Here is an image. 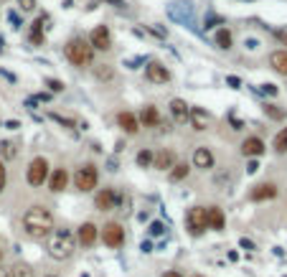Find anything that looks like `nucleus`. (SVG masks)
<instances>
[{
    "label": "nucleus",
    "mask_w": 287,
    "mask_h": 277,
    "mask_svg": "<svg viewBox=\"0 0 287 277\" xmlns=\"http://www.w3.org/2000/svg\"><path fill=\"white\" fill-rule=\"evenodd\" d=\"M23 226H26L28 237L43 239V237H49L51 229H54V214L46 206H31L23 216Z\"/></svg>",
    "instance_id": "obj_1"
},
{
    "label": "nucleus",
    "mask_w": 287,
    "mask_h": 277,
    "mask_svg": "<svg viewBox=\"0 0 287 277\" xmlns=\"http://www.w3.org/2000/svg\"><path fill=\"white\" fill-rule=\"evenodd\" d=\"M46 249L54 259H69L77 249V239L69 229H51V234L46 237Z\"/></svg>",
    "instance_id": "obj_2"
},
{
    "label": "nucleus",
    "mask_w": 287,
    "mask_h": 277,
    "mask_svg": "<svg viewBox=\"0 0 287 277\" xmlns=\"http://www.w3.org/2000/svg\"><path fill=\"white\" fill-rule=\"evenodd\" d=\"M64 54H66V59L74 66H89V64H92V59H94V49L89 46L84 38H71L66 43V51Z\"/></svg>",
    "instance_id": "obj_3"
},
{
    "label": "nucleus",
    "mask_w": 287,
    "mask_h": 277,
    "mask_svg": "<svg viewBox=\"0 0 287 277\" xmlns=\"http://www.w3.org/2000/svg\"><path fill=\"white\" fill-rule=\"evenodd\" d=\"M99 176H97V168L94 166H82L77 173H74V186L79 188V191H92V188L97 186Z\"/></svg>",
    "instance_id": "obj_4"
},
{
    "label": "nucleus",
    "mask_w": 287,
    "mask_h": 277,
    "mask_svg": "<svg viewBox=\"0 0 287 277\" xmlns=\"http://www.w3.org/2000/svg\"><path fill=\"white\" fill-rule=\"evenodd\" d=\"M186 224H188V231H191L193 237H201L203 231L208 229V224H206V209L193 206V209L186 214Z\"/></svg>",
    "instance_id": "obj_5"
},
{
    "label": "nucleus",
    "mask_w": 287,
    "mask_h": 277,
    "mask_svg": "<svg viewBox=\"0 0 287 277\" xmlns=\"http://www.w3.org/2000/svg\"><path fill=\"white\" fill-rule=\"evenodd\" d=\"M102 242L107 244V247H112V249L122 247V244H125V229L119 226L117 222L104 224V229H102Z\"/></svg>",
    "instance_id": "obj_6"
},
{
    "label": "nucleus",
    "mask_w": 287,
    "mask_h": 277,
    "mask_svg": "<svg viewBox=\"0 0 287 277\" xmlns=\"http://www.w3.org/2000/svg\"><path fill=\"white\" fill-rule=\"evenodd\" d=\"M49 176V160L46 158H33L31 166H28V183L31 186H43Z\"/></svg>",
    "instance_id": "obj_7"
},
{
    "label": "nucleus",
    "mask_w": 287,
    "mask_h": 277,
    "mask_svg": "<svg viewBox=\"0 0 287 277\" xmlns=\"http://www.w3.org/2000/svg\"><path fill=\"white\" fill-rule=\"evenodd\" d=\"M89 46L99 49V51H107L112 46V36H110V28L107 26H97L92 31V38H89Z\"/></svg>",
    "instance_id": "obj_8"
},
{
    "label": "nucleus",
    "mask_w": 287,
    "mask_h": 277,
    "mask_svg": "<svg viewBox=\"0 0 287 277\" xmlns=\"http://www.w3.org/2000/svg\"><path fill=\"white\" fill-rule=\"evenodd\" d=\"M145 77H147V82H153V84H165V82L171 79V71L165 69L163 64L153 61V64H147V69H145Z\"/></svg>",
    "instance_id": "obj_9"
},
{
    "label": "nucleus",
    "mask_w": 287,
    "mask_h": 277,
    "mask_svg": "<svg viewBox=\"0 0 287 277\" xmlns=\"http://www.w3.org/2000/svg\"><path fill=\"white\" fill-rule=\"evenodd\" d=\"M117 201H119V196L112 191V188H104V191H99V194H97L94 206H97L99 211H112V209L117 206Z\"/></svg>",
    "instance_id": "obj_10"
},
{
    "label": "nucleus",
    "mask_w": 287,
    "mask_h": 277,
    "mask_svg": "<svg viewBox=\"0 0 287 277\" xmlns=\"http://www.w3.org/2000/svg\"><path fill=\"white\" fill-rule=\"evenodd\" d=\"M49 23H51L49 16H38V18L33 21V26H31V43L41 46V43H43V31L49 28Z\"/></svg>",
    "instance_id": "obj_11"
},
{
    "label": "nucleus",
    "mask_w": 287,
    "mask_h": 277,
    "mask_svg": "<svg viewBox=\"0 0 287 277\" xmlns=\"http://www.w3.org/2000/svg\"><path fill=\"white\" fill-rule=\"evenodd\" d=\"M241 153H244L247 158H257L264 153V142L259 138H247L244 142H241Z\"/></svg>",
    "instance_id": "obj_12"
},
{
    "label": "nucleus",
    "mask_w": 287,
    "mask_h": 277,
    "mask_svg": "<svg viewBox=\"0 0 287 277\" xmlns=\"http://www.w3.org/2000/svg\"><path fill=\"white\" fill-rule=\"evenodd\" d=\"M193 166L196 168H211L214 166V153H211L208 148H196V153H193Z\"/></svg>",
    "instance_id": "obj_13"
},
{
    "label": "nucleus",
    "mask_w": 287,
    "mask_h": 277,
    "mask_svg": "<svg viewBox=\"0 0 287 277\" xmlns=\"http://www.w3.org/2000/svg\"><path fill=\"white\" fill-rule=\"evenodd\" d=\"M277 196V186L275 183H262L252 191V201H267V198H275Z\"/></svg>",
    "instance_id": "obj_14"
},
{
    "label": "nucleus",
    "mask_w": 287,
    "mask_h": 277,
    "mask_svg": "<svg viewBox=\"0 0 287 277\" xmlns=\"http://www.w3.org/2000/svg\"><path fill=\"white\" fill-rule=\"evenodd\" d=\"M206 224H208V229L221 231V229H224V211H221L219 206L206 209Z\"/></svg>",
    "instance_id": "obj_15"
},
{
    "label": "nucleus",
    "mask_w": 287,
    "mask_h": 277,
    "mask_svg": "<svg viewBox=\"0 0 287 277\" xmlns=\"http://www.w3.org/2000/svg\"><path fill=\"white\" fill-rule=\"evenodd\" d=\"M117 122H119V127H122L127 135H135V133H138V130H140V125H138V117H135L132 112H122V114H119V117H117Z\"/></svg>",
    "instance_id": "obj_16"
},
{
    "label": "nucleus",
    "mask_w": 287,
    "mask_h": 277,
    "mask_svg": "<svg viewBox=\"0 0 287 277\" xmlns=\"http://www.w3.org/2000/svg\"><path fill=\"white\" fill-rule=\"evenodd\" d=\"M79 242H82L84 247H92V244L97 242V226H94L92 222H86V224L79 226Z\"/></svg>",
    "instance_id": "obj_17"
},
{
    "label": "nucleus",
    "mask_w": 287,
    "mask_h": 277,
    "mask_svg": "<svg viewBox=\"0 0 287 277\" xmlns=\"http://www.w3.org/2000/svg\"><path fill=\"white\" fill-rule=\"evenodd\" d=\"M140 120H143V125H145V127H155V125H163L160 114H158V110H155L153 105L143 107V112H140Z\"/></svg>",
    "instance_id": "obj_18"
},
{
    "label": "nucleus",
    "mask_w": 287,
    "mask_h": 277,
    "mask_svg": "<svg viewBox=\"0 0 287 277\" xmlns=\"http://www.w3.org/2000/svg\"><path fill=\"white\" fill-rule=\"evenodd\" d=\"M188 117H191L193 130H206V127H208V114H206L201 107H193V110H188Z\"/></svg>",
    "instance_id": "obj_19"
},
{
    "label": "nucleus",
    "mask_w": 287,
    "mask_h": 277,
    "mask_svg": "<svg viewBox=\"0 0 287 277\" xmlns=\"http://www.w3.org/2000/svg\"><path fill=\"white\" fill-rule=\"evenodd\" d=\"M153 166L160 168V170H171V168L175 166V155H173L171 150H160V153L153 158Z\"/></svg>",
    "instance_id": "obj_20"
},
{
    "label": "nucleus",
    "mask_w": 287,
    "mask_h": 277,
    "mask_svg": "<svg viewBox=\"0 0 287 277\" xmlns=\"http://www.w3.org/2000/svg\"><path fill=\"white\" fill-rule=\"evenodd\" d=\"M66 183H69V173L64 170V168H56L54 170V176H51V191H64L66 188Z\"/></svg>",
    "instance_id": "obj_21"
},
{
    "label": "nucleus",
    "mask_w": 287,
    "mask_h": 277,
    "mask_svg": "<svg viewBox=\"0 0 287 277\" xmlns=\"http://www.w3.org/2000/svg\"><path fill=\"white\" fill-rule=\"evenodd\" d=\"M269 64H272L275 71H280V74L287 77V51H275L269 56Z\"/></svg>",
    "instance_id": "obj_22"
},
{
    "label": "nucleus",
    "mask_w": 287,
    "mask_h": 277,
    "mask_svg": "<svg viewBox=\"0 0 287 277\" xmlns=\"http://www.w3.org/2000/svg\"><path fill=\"white\" fill-rule=\"evenodd\" d=\"M171 112H173V117L186 120V117H188V105H186L183 99H173V102H171Z\"/></svg>",
    "instance_id": "obj_23"
},
{
    "label": "nucleus",
    "mask_w": 287,
    "mask_h": 277,
    "mask_svg": "<svg viewBox=\"0 0 287 277\" xmlns=\"http://www.w3.org/2000/svg\"><path fill=\"white\" fill-rule=\"evenodd\" d=\"M188 176V166H183V163H175L173 168H171V181H183Z\"/></svg>",
    "instance_id": "obj_24"
},
{
    "label": "nucleus",
    "mask_w": 287,
    "mask_h": 277,
    "mask_svg": "<svg viewBox=\"0 0 287 277\" xmlns=\"http://www.w3.org/2000/svg\"><path fill=\"white\" fill-rule=\"evenodd\" d=\"M10 277H33V270L23 265V262H18L16 267H10Z\"/></svg>",
    "instance_id": "obj_25"
},
{
    "label": "nucleus",
    "mask_w": 287,
    "mask_h": 277,
    "mask_svg": "<svg viewBox=\"0 0 287 277\" xmlns=\"http://www.w3.org/2000/svg\"><path fill=\"white\" fill-rule=\"evenodd\" d=\"M16 142H0V158L3 160H10V158H16Z\"/></svg>",
    "instance_id": "obj_26"
},
{
    "label": "nucleus",
    "mask_w": 287,
    "mask_h": 277,
    "mask_svg": "<svg viewBox=\"0 0 287 277\" xmlns=\"http://www.w3.org/2000/svg\"><path fill=\"white\" fill-rule=\"evenodd\" d=\"M275 150L277 153H287V127L277 133V138H275Z\"/></svg>",
    "instance_id": "obj_27"
},
{
    "label": "nucleus",
    "mask_w": 287,
    "mask_h": 277,
    "mask_svg": "<svg viewBox=\"0 0 287 277\" xmlns=\"http://www.w3.org/2000/svg\"><path fill=\"white\" fill-rule=\"evenodd\" d=\"M216 43H219V49H229L231 46V33L226 31V28H221V31L216 33Z\"/></svg>",
    "instance_id": "obj_28"
},
{
    "label": "nucleus",
    "mask_w": 287,
    "mask_h": 277,
    "mask_svg": "<svg viewBox=\"0 0 287 277\" xmlns=\"http://www.w3.org/2000/svg\"><path fill=\"white\" fill-rule=\"evenodd\" d=\"M153 158H155V155L150 153V150H140V153H138V166H140V168H147L150 163H153Z\"/></svg>",
    "instance_id": "obj_29"
},
{
    "label": "nucleus",
    "mask_w": 287,
    "mask_h": 277,
    "mask_svg": "<svg viewBox=\"0 0 287 277\" xmlns=\"http://www.w3.org/2000/svg\"><path fill=\"white\" fill-rule=\"evenodd\" d=\"M264 112L269 114L272 120H285V112H282V110H277L275 105H264Z\"/></svg>",
    "instance_id": "obj_30"
},
{
    "label": "nucleus",
    "mask_w": 287,
    "mask_h": 277,
    "mask_svg": "<svg viewBox=\"0 0 287 277\" xmlns=\"http://www.w3.org/2000/svg\"><path fill=\"white\" fill-rule=\"evenodd\" d=\"M163 231H165V226H163L160 222H153V224H150V234H153V237H160Z\"/></svg>",
    "instance_id": "obj_31"
},
{
    "label": "nucleus",
    "mask_w": 287,
    "mask_h": 277,
    "mask_svg": "<svg viewBox=\"0 0 287 277\" xmlns=\"http://www.w3.org/2000/svg\"><path fill=\"white\" fill-rule=\"evenodd\" d=\"M46 84L51 86V92H64V84H61V82H58V79H49Z\"/></svg>",
    "instance_id": "obj_32"
},
{
    "label": "nucleus",
    "mask_w": 287,
    "mask_h": 277,
    "mask_svg": "<svg viewBox=\"0 0 287 277\" xmlns=\"http://www.w3.org/2000/svg\"><path fill=\"white\" fill-rule=\"evenodd\" d=\"M5 178H8V173H5L3 160H0V191H3V188H5Z\"/></svg>",
    "instance_id": "obj_33"
},
{
    "label": "nucleus",
    "mask_w": 287,
    "mask_h": 277,
    "mask_svg": "<svg viewBox=\"0 0 287 277\" xmlns=\"http://www.w3.org/2000/svg\"><path fill=\"white\" fill-rule=\"evenodd\" d=\"M18 5H21L23 10H33V8H36V0H18Z\"/></svg>",
    "instance_id": "obj_34"
},
{
    "label": "nucleus",
    "mask_w": 287,
    "mask_h": 277,
    "mask_svg": "<svg viewBox=\"0 0 287 277\" xmlns=\"http://www.w3.org/2000/svg\"><path fill=\"white\" fill-rule=\"evenodd\" d=\"M97 77L99 79H110L112 77V69H97Z\"/></svg>",
    "instance_id": "obj_35"
},
{
    "label": "nucleus",
    "mask_w": 287,
    "mask_h": 277,
    "mask_svg": "<svg viewBox=\"0 0 287 277\" xmlns=\"http://www.w3.org/2000/svg\"><path fill=\"white\" fill-rule=\"evenodd\" d=\"M264 92H269V94H277V86H275V84H264Z\"/></svg>",
    "instance_id": "obj_36"
},
{
    "label": "nucleus",
    "mask_w": 287,
    "mask_h": 277,
    "mask_svg": "<svg viewBox=\"0 0 287 277\" xmlns=\"http://www.w3.org/2000/svg\"><path fill=\"white\" fill-rule=\"evenodd\" d=\"M0 277H10V267H3V265H0Z\"/></svg>",
    "instance_id": "obj_37"
},
{
    "label": "nucleus",
    "mask_w": 287,
    "mask_h": 277,
    "mask_svg": "<svg viewBox=\"0 0 287 277\" xmlns=\"http://www.w3.org/2000/svg\"><path fill=\"white\" fill-rule=\"evenodd\" d=\"M280 41H282L285 46H287V31H282V33H280Z\"/></svg>",
    "instance_id": "obj_38"
},
{
    "label": "nucleus",
    "mask_w": 287,
    "mask_h": 277,
    "mask_svg": "<svg viewBox=\"0 0 287 277\" xmlns=\"http://www.w3.org/2000/svg\"><path fill=\"white\" fill-rule=\"evenodd\" d=\"M163 277H183V275H178V272H165Z\"/></svg>",
    "instance_id": "obj_39"
},
{
    "label": "nucleus",
    "mask_w": 287,
    "mask_h": 277,
    "mask_svg": "<svg viewBox=\"0 0 287 277\" xmlns=\"http://www.w3.org/2000/svg\"><path fill=\"white\" fill-rule=\"evenodd\" d=\"M0 257H3V252H0Z\"/></svg>",
    "instance_id": "obj_40"
},
{
    "label": "nucleus",
    "mask_w": 287,
    "mask_h": 277,
    "mask_svg": "<svg viewBox=\"0 0 287 277\" xmlns=\"http://www.w3.org/2000/svg\"><path fill=\"white\" fill-rule=\"evenodd\" d=\"M196 277H201V275H196Z\"/></svg>",
    "instance_id": "obj_41"
},
{
    "label": "nucleus",
    "mask_w": 287,
    "mask_h": 277,
    "mask_svg": "<svg viewBox=\"0 0 287 277\" xmlns=\"http://www.w3.org/2000/svg\"><path fill=\"white\" fill-rule=\"evenodd\" d=\"M51 277H56V275H51Z\"/></svg>",
    "instance_id": "obj_42"
}]
</instances>
